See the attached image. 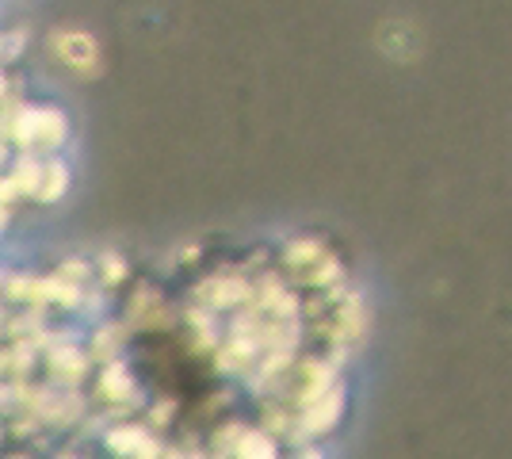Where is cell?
Listing matches in <instances>:
<instances>
[{
    "label": "cell",
    "mask_w": 512,
    "mask_h": 459,
    "mask_svg": "<svg viewBox=\"0 0 512 459\" xmlns=\"http://www.w3.org/2000/svg\"><path fill=\"white\" fill-rule=\"evenodd\" d=\"M69 131L65 115L58 108H31L20 115V142H43V146H58Z\"/></svg>",
    "instance_id": "5"
},
{
    "label": "cell",
    "mask_w": 512,
    "mask_h": 459,
    "mask_svg": "<svg viewBox=\"0 0 512 459\" xmlns=\"http://www.w3.org/2000/svg\"><path fill=\"white\" fill-rule=\"evenodd\" d=\"M344 414V391L341 387H329V391L314 398V402H306L299 414V437H321V433H329Z\"/></svg>",
    "instance_id": "4"
},
{
    "label": "cell",
    "mask_w": 512,
    "mask_h": 459,
    "mask_svg": "<svg viewBox=\"0 0 512 459\" xmlns=\"http://www.w3.org/2000/svg\"><path fill=\"white\" fill-rule=\"evenodd\" d=\"M287 264H291V268H299L302 284L333 287L337 280H341V261H337L333 253H325L314 238L291 241V249H287Z\"/></svg>",
    "instance_id": "2"
},
{
    "label": "cell",
    "mask_w": 512,
    "mask_h": 459,
    "mask_svg": "<svg viewBox=\"0 0 512 459\" xmlns=\"http://www.w3.org/2000/svg\"><path fill=\"white\" fill-rule=\"evenodd\" d=\"M329 387H337V372H333L329 360H302L299 368H295V398H299L302 406L321 398Z\"/></svg>",
    "instance_id": "6"
},
{
    "label": "cell",
    "mask_w": 512,
    "mask_h": 459,
    "mask_svg": "<svg viewBox=\"0 0 512 459\" xmlns=\"http://www.w3.org/2000/svg\"><path fill=\"white\" fill-rule=\"evenodd\" d=\"M142 444H150V440L142 437L138 429H119V433H111V448L115 452H138V456H153V448H142Z\"/></svg>",
    "instance_id": "9"
},
{
    "label": "cell",
    "mask_w": 512,
    "mask_h": 459,
    "mask_svg": "<svg viewBox=\"0 0 512 459\" xmlns=\"http://www.w3.org/2000/svg\"><path fill=\"white\" fill-rule=\"evenodd\" d=\"M203 291H207V299H211V303H222V306L241 303V299L249 295V287L241 284V280H211Z\"/></svg>",
    "instance_id": "8"
},
{
    "label": "cell",
    "mask_w": 512,
    "mask_h": 459,
    "mask_svg": "<svg viewBox=\"0 0 512 459\" xmlns=\"http://www.w3.org/2000/svg\"><path fill=\"white\" fill-rule=\"evenodd\" d=\"M367 329V314H363V299L356 291H344V287H333V322H329V337L348 349L356 345Z\"/></svg>",
    "instance_id": "3"
},
{
    "label": "cell",
    "mask_w": 512,
    "mask_h": 459,
    "mask_svg": "<svg viewBox=\"0 0 512 459\" xmlns=\"http://www.w3.org/2000/svg\"><path fill=\"white\" fill-rule=\"evenodd\" d=\"M295 459H325V456H321V452H299Z\"/></svg>",
    "instance_id": "11"
},
{
    "label": "cell",
    "mask_w": 512,
    "mask_h": 459,
    "mask_svg": "<svg viewBox=\"0 0 512 459\" xmlns=\"http://www.w3.org/2000/svg\"><path fill=\"white\" fill-rule=\"evenodd\" d=\"M43 173L50 176V184H46L43 196H46V199H58V196H62V188H65V180H69V173H65V165H58V161H54V165H46Z\"/></svg>",
    "instance_id": "10"
},
{
    "label": "cell",
    "mask_w": 512,
    "mask_h": 459,
    "mask_svg": "<svg viewBox=\"0 0 512 459\" xmlns=\"http://www.w3.org/2000/svg\"><path fill=\"white\" fill-rule=\"evenodd\" d=\"M50 50L81 81H92L100 73V39L85 27H54L50 31Z\"/></svg>",
    "instance_id": "1"
},
{
    "label": "cell",
    "mask_w": 512,
    "mask_h": 459,
    "mask_svg": "<svg viewBox=\"0 0 512 459\" xmlns=\"http://www.w3.org/2000/svg\"><path fill=\"white\" fill-rule=\"evenodd\" d=\"M237 459H276V444H272V437H264V433H241Z\"/></svg>",
    "instance_id": "7"
}]
</instances>
